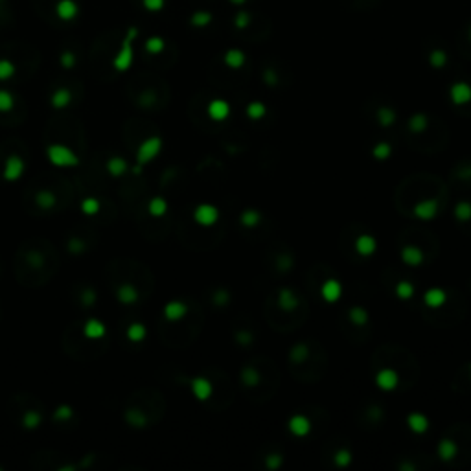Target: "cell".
Listing matches in <instances>:
<instances>
[{
	"instance_id": "6da1fadb",
	"label": "cell",
	"mask_w": 471,
	"mask_h": 471,
	"mask_svg": "<svg viewBox=\"0 0 471 471\" xmlns=\"http://www.w3.org/2000/svg\"><path fill=\"white\" fill-rule=\"evenodd\" d=\"M46 156L57 168H74L80 164V156L64 144H50L46 147Z\"/></svg>"
},
{
	"instance_id": "7a4b0ae2",
	"label": "cell",
	"mask_w": 471,
	"mask_h": 471,
	"mask_svg": "<svg viewBox=\"0 0 471 471\" xmlns=\"http://www.w3.org/2000/svg\"><path fill=\"white\" fill-rule=\"evenodd\" d=\"M161 151H162L161 136H149V138H145L144 142L138 145V151H136V164H140V166L149 164L153 159L159 156Z\"/></svg>"
},
{
	"instance_id": "3957f363",
	"label": "cell",
	"mask_w": 471,
	"mask_h": 471,
	"mask_svg": "<svg viewBox=\"0 0 471 471\" xmlns=\"http://www.w3.org/2000/svg\"><path fill=\"white\" fill-rule=\"evenodd\" d=\"M193 221L199 226H214L219 221V208L210 203H201L193 210Z\"/></svg>"
},
{
	"instance_id": "277c9868",
	"label": "cell",
	"mask_w": 471,
	"mask_h": 471,
	"mask_svg": "<svg viewBox=\"0 0 471 471\" xmlns=\"http://www.w3.org/2000/svg\"><path fill=\"white\" fill-rule=\"evenodd\" d=\"M375 386L383 392H390L396 390L400 386V374H398L394 368H381L377 370V374L374 377Z\"/></svg>"
},
{
	"instance_id": "5b68a950",
	"label": "cell",
	"mask_w": 471,
	"mask_h": 471,
	"mask_svg": "<svg viewBox=\"0 0 471 471\" xmlns=\"http://www.w3.org/2000/svg\"><path fill=\"white\" fill-rule=\"evenodd\" d=\"M438 201L436 199H423V201H418L412 208V214L414 217H418L420 221H431L438 215Z\"/></svg>"
},
{
	"instance_id": "8992f818",
	"label": "cell",
	"mask_w": 471,
	"mask_h": 471,
	"mask_svg": "<svg viewBox=\"0 0 471 471\" xmlns=\"http://www.w3.org/2000/svg\"><path fill=\"white\" fill-rule=\"evenodd\" d=\"M190 388H192V394L197 398L199 402H208L212 394H214V385L208 377H203V375H197L190 381Z\"/></svg>"
},
{
	"instance_id": "52a82bcc",
	"label": "cell",
	"mask_w": 471,
	"mask_h": 471,
	"mask_svg": "<svg viewBox=\"0 0 471 471\" xmlns=\"http://www.w3.org/2000/svg\"><path fill=\"white\" fill-rule=\"evenodd\" d=\"M26 170V164L19 155H10L4 162V179L8 182L19 181Z\"/></svg>"
},
{
	"instance_id": "ba28073f",
	"label": "cell",
	"mask_w": 471,
	"mask_h": 471,
	"mask_svg": "<svg viewBox=\"0 0 471 471\" xmlns=\"http://www.w3.org/2000/svg\"><path fill=\"white\" fill-rule=\"evenodd\" d=\"M287 429H289V433L293 434V436L304 438V436H307V434L311 433L313 423H311V420L305 416V414H293V416L289 418V422H287Z\"/></svg>"
},
{
	"instance_id": "9c48e42d",
	"label": "cell",
	"mask_w": 471,
	"mask_h": 471,
	"mask_svg": "<svg viewBox=\"0 0 471 471\" xmlns=\"http://www.w3.org/2000/svg\"><path fill=\"white\" fill-rule=\"evenodd\" d=\"M400 256H402V262L409 267H420L425 262V254L416 245H405L400 252Z\"/></svg>"
},
{
	"instance_id": "30bf717a",
	"label": "cell",
	"mask_w": 471,
	"mask_h": 471,
	"mask_svg": "<svg viewBox=\"0 0 471 471\" xmlns=\"http://www.w3.org/2000/svg\"><path fill=\"white\" fill-rule=\"evenodd\" d=\"M353 247H355V252H357L359 256L370 258V256H374L375 251H377V241H375L374 236H370V234H361V236L357 238V240H355Z\"/></svg>"
},
{
	"instance_id": "8fae6325",
	"label": "cell",
	"mask_w": 471,
	"mask_h": 471,
	"mask_svg": "<svg viewBox=\"0 0 471 471\" xmlns=\"http://www.w3.org/2000/svg\"><path fill=\"white\" fill-rule=\"evenodd\" d=\"M321 296L326 300V302H330V304L337 302V300H341V296H343V284L335 278L326 280V282L321 285Z\"/></svg>"
},
{
	"instance_id": "7c38bea8",
	"label": "cell",
	"mask_w": 471,
	"mask_h": 471,
	"mask_svg": "<svg viewBox=\"0 0 471 471\" xmlns=\"http://www.w3.org/2000/svg\"><path fill=\"white\" fill-rule=\"evenodd\" d=\"M407 427L411 429L414 434H423L429 431L431 422H429V418L425 416L423 412H411L407 416Z\"/></svg>"
},
{
	"instance_id": "4fadbf2b",
	"label": "cell",
	"mask_w": 471,
	"mask_h": 471,
	"mask_svg": "<svg viewBox=\"0 0 471 471\" xmlns=\"http://www.w3.org/2000/svg\"><path fill=\"white\" fill-rule=\"evenodd\" d=\"M445 302H447V293L442 287H431L423 293V304L427 307L436 309V307H442Z\"/></svg>"
},
{
	"instance_id": "5bb4252c",
	"label": "cell",
	"mask_w": 471,
	"mask_h": 471,
	"mask_svg": "<svg viewBox=\"0 0 471 471\" xmlns=\"http://www.w3.org/2000/svg\"><path fill=\"white\" fill-rule=\"evenodd\" d=\"M105 333H107V326L98 319H89L83 324V335L87 339H91V341H98V339L105 337Z\"/></svg>"
},
{
	"instance_id": "9a60e30c",
	"label": "cell",
	"mask_w": 471,
	"mask_h": 471,
	"mask_svg": "<svg viewBox=\"0 0 471 471\" xmlns=\"http://www.w3.org/2000/svg\"><path fill=\"white\" fill-rule=\"evenodd\" d=\"M138 298H140V293L133 284H122L116 289V300L123 305L136 304Z\"/></svg>"
},
{
	"instance_id": "2e32d148",
	"label": "cell",
	"mask_w": 471,
	"mask_h": 471,
	"mask_svg": "<svg viewBox=\"0 0 471 471\" xmlns=\"http://www.w3.org/2000/svg\"><path fill=\"white\" fill-rule=\"evenodd\" d=\"M298 304H300V300L293 289H289V287H282V289L278 291V307L280 309L294 311L296 307H298Z\"/></svg>"
},
{
	"instance_id": "e0dca14e",
	"label": "cell",
	"mask_w": 471,
	"mask_h": 471,
	"mask_svg": "<svg viewBox=\"0 0 471 471\" xmlns=\"http://www.w3.org/2000/svg\"><path fill=\"white\" fill-rule=\"evenodd\" d=\"M230 114V105L225 100H214L208 103V116L214 122H225Z\"/></svg>"
},
{
	"instance_id": "ac0fdd59",
	"label": "cell",
	"mask_w": 471,
	"mask_h": 471,
	"mask_svg": "<svg viewBox=\"0 0 471 471\" xmlns=\"http://www.w3.org/2000/svg\"><path fill=\"white\" fill-rule=\"evenodd\" d=\"M186 313H188V305L184 304V302H181V300H172V302H168V304L164 305V317H166V321L177 322V321H181L182 317H186Z\"/></svg>"
},
{
	"instance_id": "d6986e66",
	"label": "cell",
	"mask_w": 471,
	"mask_h": 471,
	"mask_svg": "<svg viewBox=\"0 0 471 471\" xmlns=\"http://www.w3.org/2000/svg\"><path fill=\"white\" fill-rule=\"evenodd\" d=\"M436 453H438L440 460L451 462L456 455H458V445H456L455 440L444 438V440H440L438 445H436Z\"/></svg>"
},
{
	"instance_id": "ffe728a7",
	"label": "cell",
	"mask_w": 471,
	"mask_h": 471,
	"mask_svg": "<svg viewBox=\"0 0 471 471\" xmlns=\"http://www.w3.org/2000/svg\"><path fill=\"white\" fill-rule=\"evenodd\" d=\"M449 96L455 105H466L467 102H471V87L467 83H456L451 87Z\"/></svg>"
},
{
	"instance_id": "44dd1931",
	"label": "cell",
	"mask_w": 471,
	"mask_h": 471,
	"mask_svg": "<svg viewBox=\"0 0 471 471\" xmlns=\"http://www.w3.org/2000/svg\"><path fill=\"white\" fill-rule=\"evenodd\" d=\"M35 204L43 210H54V206L57 204V195L52 190H39L35 193Z\"/></svg>"
},
{
	"instance_id": "7402d4cb",
	"label": "cell",
	"mask_w": 471,
	"mask_h": 471,
	"mask_svg": "<svg viewBox=\"0 0 471 471\" xmlns=\"http://www.w3.org/2000/svg\"><path fill=\"white\" fill-rule=\"evenodd\" d=\"M348 319L353 326L363 328V326L368 324L370 313H368L366 307H363V305H353V307H350V311H348Z\"/></svg>"
},
{
	"instance_id": "603a6c76",
	"label": "cell",
	"mask_w": 471,
	"mask_h": 471,
	"mask_svg": "<svg viewBox=\"0 0 471 471\" xmlns=\"http://www.w3.org/2000/svg\"><path fill=\"white\" fill-rule=\"evenodd\" d=\"M125 422L134 429H144L145 425H147V416H145V412H142L140 409L131 407L125 411Z\"/></svg>"
},
{
	"instance_id": "cb8c5ba5",
	"label": "cell",
	"mask_w": 471,
	"mask_h": 471,
	"mask_svg": "<svg viewBox=\"0 0 471 471\" xmlns=\"http://www.w3.org/2000/svg\"><path fill=\"white\" fill-rule=\"evenodd\" d=\"M107 172L113 177H122L129 172V162L123 156H111L107 161Z\"/></svg>"
},
{
	"instance_id": "d4e9b609",
	"label": "cell",
	"mask_w": 471,
	"mask_h": 471,
	"mask_svg": "<svg viewBox=\"0 0 471 471\" xmlns=\"http://www.w3.org/2000/svg\"><path fill=\"white\" fill-rule=\"evenodd\" d=\"M41 423H43V414L35 411V409H30V411L22 414V427L26 431H35V429L41 427Z\"/></svg>"
},
{
	"instance_id": "484cf974",
	"label": "cell",
	"mask_w": 471,
	"mask_h": 471,
	"mask_svg": "<svg viewBox=\"0 0 471 471\" xmlns=\"http://www.w3.org/2000/svg\"><path fill=\"white\" fill-rule=\"evenodd\" d=\"M145 337H147V328H145L142 322H133V324L127 328V339L131 343H134V344L144 343Z\"/></svg>"
},
{
	"instance_id": "4316f807",
	"label": "cell",
	"mask_w": 471,
	"mask_h": 471,
	"mask_svg": "<svg viewBox=\"0 0 471 471\" xmlns=\"http://www.w3.org/2000/svg\"><path fill=\"white\" fill-rule=\"evenodd\" d=\"M309 346L305 343H296L293 346V348L289 350V361L291 363H305L307 361V357H309Z\"/></svg>"
},
{
	"instance_id": "83f0119b",
	"label": "cell",
	"mask_w": 471,
	"mask_h": 471,
	"mask_svg": "<svg viewBox=\"0 0 471 471\" xmlns=\"http://www.w3.org/2000/svg\"><path fill=\"white\" fill-rule=\"evenodd\" d=\"M240 223L245 226V228H254V226H258L262 223V214L254 208L243 210L240 215Z\"/></svg>"
},
{
	"instance_id": "f1b7e54d",
	"label": "cell",
	"mask_w": 471,
	"mask_h": 471,
	"mask_svg": "<svg viewBox=\"0 0 471 471\" xmlns=\"http://www.w3.org/2000/svg\"><path fill=\"white\" fill-rule=\"evenodd\" d=\"M70 102H72V92H70L68 89H59V91L54 92V96H52V107L54 109L68 107Z\"/></svg>"
},
{
	"instance_id": "f546056e",
	"label": "cell",
	"mask_w": 471,
	"mask_h": 471,
	"mask_svg": "<svg viewBox=\"0 0 471 471\" xmlns=\"http://www.w3.org/2000/svg\"><path fill=\"white\" fill-rule=\"evenodd\" d=\"M260 381H262V375H260V372L256 368L245 366V368L241 370V383L245 386H258Z\"/></svg>"
},
{
	"instance_id": "4dcf8cb0",
	"label": "cell",
	"mask_w": 471,
	"mask_h": 471,
	"mask_svg": "<svg viewBox=\"0 0 471 471\" xmlns=\"http://www.w3.org/2000/svg\"><path fill=\"white\" fill-rule=\"evenodd\" d=\"M429 127V118L425 116V114L422 113H416L412 114L411 118H409V129H411L412 133H423L425 129Z\"/></svg>"
},
{
	"instance_id": "1f68e13d",
	"label": "cell",
	"mask_w": 471,
	"mask_h": 471,
	"mask_svg": "<svg viewBox=\"0 0 471 471\" xmlns=\"http://www.w3.org/2000/svg\"><path fill=\"white\" fill-rule=\"evenodd\" d=\"M147 212L153 217H162L168 212V201L164 197H153L147 204Z\"/></svg>"
},
{
	"instance_id": "d6a6232c",
	"label": "cell",
	"mask_w": 471,
	"mask_h": 471,
	"mask_svg": "<svg viewBox=\"0 0 471 471\" xmlns=\"http://www.w3.org/2000/svg\"><path fill=\"white\" fill-rule=\"evenodd\" d=\"M396 296L400 300H411L414 294H416V287H414V284H411L409 280H402V282H398L396 284Z\"/></svg>"
},
{
	"instance_id": "836d02e7",
	"label": "cell",
	"mask_w": 471,
	"mask_h": 471,
	"mask_svg": "<svg viewBox=\"0 0 471 471\" xmlns=\"http://www.w3.org/2000/svg\"><path fill=\"white\" fill-rule=\"evenodd\" d=\"M396 111L390 107H381L377 111V122H379L381 127H390L396 122Z\"/></svg>"
},
{
	"instance_id": "e575fe53",
	"label": "cell",
	"mask_w": 471,
	"mask_h": 471,
	"mask_svg": "<svg viewBox=\"0 0 471 471\" xmlns=\"http://www.w3.org/2000/svg\"><path fill=\"white\" fill-rule=\"evenodd\" d=\"M352 460H353L352 451L346 449V447L337 449L335 455H333V462H335V466H339V467H348L350 464H352Z\"/></svg>"
},
{
	"instance_id": "d590c367",
	"label": "cell",
	"mask_w": 471,
	"mask_h": 471,
	"mask_svg": "<svg viewBox=\"0 0 471 471\" xmlns=\"http://www.w3.org/2000/svg\"><path fill=\"white\" fill-rule=\"evenodd\" d=\"M390 155H392V145L388 144V142H377V144L372 147V156L377 159V161H386Z\"/></svg>"
},
{
	"instance_id": "8d00e7d4",
	"label": "cell",
	"mask_w": 471,
	"mask_h": 471,
	"mask_svg": "<svg viewBox=\"0 0 471 471\" xmlns=\"http://www.w3.org/2000/svg\"><path fill=\"white\" fill-rule=\"evenodd\" d=\"M267 114V107L263 105L262 102H252L249 103V107H247V116L251 118V120H262L263 116Z\"/></svg>"
},
{
	"instance_id": "74e56055",
	"label": "cell",
	"mask_w": 471,
	"mask_h": 471,
	"mask_svg": "<svg viewBox=\"0 0 471 471\" xmlns=\"http://www.w3.org/2000/svg\"><path fill=\"white\" fill-rule=\"evenodd\" d=\"M455 217L458 221H462V223H466V221L471 219V203L469 201H460V203H456Z\"/></svg>"
},
{
	"instance_id": "f35d334b",
	"label": "cell",
	"mask_w": 471,
	"mask_h": 471,
	"mask_svg": "<svg viewBox=\"0 0 471 471\" xmlns=\"http://www.w3.org/2000/svg\"><path fill=\"white\" fill-rule=\"evenodd\" d=\"M284 466V455L282 453H269L267 456H265V467L267 469H280V467Z\"/></svg>"
},
{
	"instance_id": "ab89813d",
	"label": "cell",
	"mask_w": 471,
	"mask_h": 471,
	"mask_svg": "<svg viewBox=\"0 0 471 471\" xmlns=\"http://www.w3.org/2000/svg\"><path fill=\"white\" fill-rule=\"evenodd\" d=\"M72 416H74V409L70 407V405H66V403L59 405V407L54 411V420H55V422H66V420H70Z\"/></svg>"
},
{
	"instance_id": "60d3db41",
	"label": "cell",
	"mask_w": 471,
	"mask_h": 471,
	"mask_svg": "<svg viewBox=\"0 0 471 471\" xmlns=\"http://www.w3.org/2000/svg\"><path fill=\"white\" fill-rule=\"evenodd\" d=\"M81 210H83V214L87 215H94L100 212V201L94 197H87L83 199V203H81Z\"/></svg>"
},
{
	"instance_id": "b9f144b4",
	"label": "cell",
	"mask_w": 471,
	"mask_h": 471,
	"mask_svg": "<svg viewBox=\"0 0 471 471\" xmlns=\"http://www.w3.org/2000/svg\"><path fill=\"white\" fill-rule=\"evenodd\" d=\"M80 300H81V304L85 305V307H92V305L96 304L98 294H96V291L92 289V287H85V289L81 291Z\"/></svg>"
},
{
	"instance_id": "7bdbcfd3",
	"label": "cell",
	"mask_w": 471,
	"mask_h": 471,
	"mask_svg": "<svg viewBox=\"0 0 471 471\" xmlns=\"http://www.w3.org/2000/svg\"><path fill=\"white\" fill-rule=\"evenodd\" d=\"M87 251L85 241L80 238H70L68 240V252L70 254H83Z\"/></svg>"
},
{
	"instance_id": "ee69618b",
	"label": "cell",
	"mask_w": 471,
	"mask_h": 471,
	"mask_svg": "<svg viewBox=\"0 0 471 471\" xmlns=\"http://www.w3.org/2000/svg\"><path fill=\"white\" fill-rule=\"evenodd\" d=\"M13 109V96L10 92L0 91V113H8Z\"/></svg>"
},
{
	"instance_id": "f6af8a7d",
	"label": "cell",
	"mask_w": 471,
	"mask_h": 471,
	"mask_svg": "<svg viewBox=\"0 0 471 471\" xmlns=\"http://www.w3.org/2000/svg\"><path fill=\"white\" fill-rule=\"evenodd\" d=\"M236 343L240 346H249V344L254 343V335L251 332H247V330H240V332H236Z\"/></svg>"
},
{
	"instance_id": "bcb514c9",
	"label": "cell",
	"mask_w": 471,
	"mask_h": 471,
	"mask_svg": "<svg viewBox=\"0 0 471 471\" xmlns=\"http://www.w3.org/2000/svg\"><path fill=\"white\" fill-rule=\"evenodd\" d=\"M212 302H214L215 305H226L230 302V293L226 289H217L214 293V296H212Z\"/></svg>"
},
{
	"instance_id": "7dc6e473",
	"label": "cell",
	"mask_w": 471,
	"mask_h": 471,
	"mask_svg": "<svg viewBox=\"0 0 471 471\" xmlns=\"http://www.w3.org/2000/svg\"><path fill=\"white\" fill-rule=\"evenodd\" d=\"M293 256L291 254H282V256L278 258V262H276V267H278V271H282V273H285V271H291L293 269Z\"/></svg>"
},
{
	"instance_id": "c3c4849f",
	"label": "cell",
	"mask_w": 471,
	"mask_h": 471,
	"mask_svg": "<svg viewBox=\"0 0 471 471\" xmlns=\"http://www.w3.org/2000/svg\"><path fill=\"white\" fill-rule=\"evenodd\" d=\"M15 72V66L10 61H0V80H8Z\"/></svg>"
},
{
	"instance_id": "681fc988",
	"label": "cell",
	"mask_w": 471,
	"mask_h": 471,
	"mask_svg": "<svg viewBox=\"0 0 471 471\" xmlns=\"http://www.w3.org/2000/svg\"><path fill=\"white\" fill-rule=\"evenodd\" d=\"M28 260L33 263V267H37V269L41 267V265H43V262H44V258L41 256V252H33V254H30V256H28Z\"/></svg>"
},
{
	"instance_id": "f907efd6",
	"label": "cell",
	"mask_w": 471,
	"mask_h": 471,
	"mask_svg": "<svg viewBox=\"0 0 471 471\" xmlns=\"http://www.w3.org/2000/svg\"><path fill=\"white\" fill-rule=\"evenodd\" d=\"M241 55L240 54H228L226 55V63L228 64H232V66H238V64H241Z\"/></svg>"
}]
</instances>
